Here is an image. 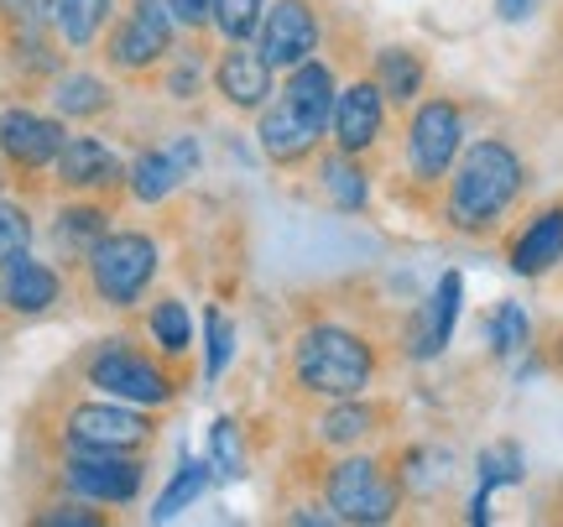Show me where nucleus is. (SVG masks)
Returning a JSON list of instances; mask_svg holds the SVG:
<instances>
[{
    "label": "nucleus",
    "instance_id": "nucleus-1",
    "mask_svg": "<svg viewBox=\"0 0 563 527\" xmlns=\"http://www.w3.org/2000/svg\"><path fill=\"white\" fill-rule=\"evenodd\" d=\"M382 376V350L365 329L344 319H313L292 334L287 350V386L298 403H340V397H365Z\"/></svg>",
    "mask_w": 563,
    "mask_h": 527
},
{
    "label": "nucleus",
    "instance_id": "nucleus-2",
    "mask_svg": "<svg viewBox=\"0 0 563 527\" xmlns=\"http://www.w3.org/2000/svg\"><path fill=\"white\" fill-rule=\"evenodd\" d=\"M527 188V167L517 146L501 136H481L460 152V163L443 178V220L464 235H490L517 209Z\"/></svg>",
    "mask_w": 563,
    "mask_h": 527
},
{
    "label": "nucleus",
    "instance_id": "nucleus-3",
    "mask_svg": "<svg viewBox=\"0 0 563 527\" xmlns=\"http://www.w3.org/2000/svg\"><path fill=\"white\" fill-rule=\"evenodd\" d=\"M79 382L100 397H115V403H136V407H167L178 403V392L188 386V365H173L167 355H157L152 345H141L136 334H110V340H95L79 361Z\"/></svg>",
    "mask_w": 563,
    "mask_h": 527
},
{
    "label": "nucleus",
    "instance_id": "nucleus-4",
    "mask_svg": "<svg viewBox=\"0 0 563 527\" xmlns=\"http://www.w3.org/2000/svg\"><path fill=\"white\" fill-rule=\"evenodd\" d=\"M162 272V245L152 230H131V224H115L89 256L79 262V283L84 293L95 298L110 314H131V308L146 304V293Z\"/></svg>",
    "mask_w": 563,
    "mask_h": 527
},
{
    "label": "nucleus",
    "instance_id": "nucleus-5",
    "mask_svg": "<svg viewBox=\"0 0 563 527\" xmlns=\"http://www.w3.org/2000/svg\"><path fill=\"white\" fill-rule=\"evenodd\" d=\"M178 42H183V26L173 21L167 0H121L115 21L104 26L100 37V58L115 79L152 84L162 63L173 58Z\"/></svg>",
    "mask_w": 563,
    "mask_h": 527
},
{
    "label": "nucleus",
    "instance_id": "nucleus-6",
    "mask_svg": "<svg viewBox=\"0 0 563 527\" xmlns=\"http://www.w3.org/2000/svg\"><path fill=\"white\" fill-rule=\"evenodd\" d=\"M53 444L58 454L68 449H115V454H146L157 444V407L115 403V397H79V403L58 407L53 424Z\"/></svg>",
    "mask_w": 563,
    "mask_h": 527
},
{
    "label": "nucleus",
    "instance_id": "nucleus-7",
    "mask_svg": "<svg viewBox=\"0 0 563 527\" xmlns=\"http://www.w3.org/2000/svg\"><path fill=\"white\" fill-rule=\"evenodd\" d=\"M402 475L386 465L382 454H361V449H344L334 465L323 470V502L340 523H391L402 507Z\"/></svg>",
    "mask_w": 563,
    "mask_h": 527
},
{
    "label": "nucleus",
    "instance_id": "nucleus-8",
    "mask_svg": "<svg viewBox=\"0 0 563 527\" xmlns=\"http://www.w3.org/2000/svg\"><path fill=\"white\" fill-rule=\"evenodd\" d=\"M58 486L68 496L100 502V507H131L146 491V454H115V449H68L58 460Z\"/></svg>",
    "mask_w": 563,
    "mask_h": 527
},
{
    "label": "nucleus",
    "instance_id": "nucleus-9",
    "mask_svg": "<svg viewBox=\"0 0 563 527\" xmlns=\"http://www.w3.org/2000/svg\"><path fill=\"white\" fill-rule=\"evenodd\" d=\"M464 152V110L454 100H418L407 116V167L422 188H439Z\"/></svg>",
    "mask_w": 563,
    "mask_h": 527
},
{
    "label": "nucleus",
    "instance_id": "nucleus-10",
    "mask_svg": "<svg viewBox=\"0 0 563 527\" xmlns=\"http://www.w3.org/2000/svg\"><path fill=\"white\" fill-rule=\"evenodd\" d=\"M63 142H68V121L63 116H47V110H32V105L0 110V157H5V167L16 178L53 173Z\"/></svg>",
    "mask_w": 563,
    "mask_h": 527
},
{
    "label": "nucleus",
    "instance_id": "nucleus-11",
    "mask_svg": "<svg viewBox=\"0 0 563 527\" xmlns=\"http://www.w3.org/2000/svg\"><path fill=\"white\" fill-rule=\"evenodd\" d=\"M386 95L371 74H355L350 84H340V100L329 116V146H340L350 157H371L386 136Z\"/></svg>",
    "mask_w": 563,
    "mask_h": 527
},
{
    "label": "nucleus",
    "instance_id": "nucleus-12",
    "mask_svg": "<svg viewBox=\"0 0 563 527\" xmlns=\"http://www.w3.org/2000/svg\"><path fill=\"white\" fill-rule=\"evenodd\" d=\"M209 84H214V95L230 110L256 116L277 95V68L262 58L256 42H224V47H214V58H209Z\"/></svg>",
    "mask_w": 563,
    "mask_h": 527
},
{
    "label": "nucleus",
    "instance_id": "nucleus-13",
    "mask_svg": "<svg viewBox=\"0 0 563 527\" xmlns=\"http://www.w3.org/2000/svg\"><path fill=\"white\" fill-rule=\"evenodd\" d=\"M323 42V21L313 0H272L262 26H256V47L272 68H298L302 58H313Z\"/></svg>",
    "mask_w": 563,
    "mask_h": 527
},
{
    "label": "nucleus",
    "instance_id": "nucleus-14",
    "mask_svg": "<svg viewBox=\"0 0 563 527\" xmlns=\"http://www.w3.org/2000/svg\"><path fill=\"white\" fill-rule=\"evenodd\" d=\"M53 188L58 194H100L115 199L125 188V157L100 136H68L53 163Z\"/></svg>",
    "mask_w": 563,
    "mask_h": 527
},
{
    "label": "nucleus",
    "instance_id": "nucleus-15",
    "mask_svg": "<svg viewBox=\"0 0 563 527\" xmlns=\"http://www.w3.org/2000/svg\"><path fill=\"white\" fill-rule=\"evenodd\" d=\"M115 230V199H100V194H58V209H53V251L68 272H79V262L95 251Z\"/></svg>",
    "mask_w": 563,
    "mask_h": 527
},
{
    "label": "nucleus",
    "instance_id": "nucleus-16",
    "mask_svg": "<svg viewBox=\"0 0 563 527\" xmlns=\"http://www.w3.org/2000/svg\"><path fill=\"white\" fill-rule=\"evenodd\" d=\"M63 287H68V277L53 262L32 256V251H21L16 262L0 266V304H5V314H16V319L53 314L63 304Z\"/></svg>",
    "mask_w": 563,
    "mask_h": 527
},
{
    "label": "nucleus",
    "instance_id": "nucleus-17",
    "mask_svg": "<svg viewBox=\"0 0 563 527\" xmlns=\"http://www.w3.org/2000/svg\"><path fill=\"white\" fill-rule=\"evenodd\" d=\"M256 142L277 167H302L319 157L323 131L313 121H302L287 95H272V100L256 110Z\"/></svg>",
    "mask_w": 563,
    "mask_h": 527
},
{
    "label": "nucleus",
    "instance_id": "nucleus-18",
    "mask_svg": "<svg viewBox=\"0 0 563 527\" xmlns=\"http://www.w3.org/2000/svg\"><path fill=\"white\" fill-rule=\"evenodd\" d=\"M391 424V407L371 403V397H340V403H323L313 418V444L319 449H361L371 444L382 428Z\"/></svg>",
    "mask_w": 563,
    "mask_h": 527
},
{
    "label": "nucleus",
    "instance_id": "nucleus-19",
    "mask_svg": "<svg viewBox=\"0 0 563 527\" xmlns=\"http://www.w3.org/2000/svg\"><path fill=\"white\" fill-rule=\"evenodd\" d=\"M47 105H53V116L63 121H100L115 110V84L95 74V68H58L53 79H47Z\"/></svg>",
    "mask_w": 563,
    "mask_h": 527
},
{
    "label": "nucleus",
    "instance_id": "nucleus-20",
    "mask_svg": "<svg viewBox=\"0 0 563 527\" xmlns=\"http://www.w3.org/2000/svg\"><path fill=\"white\" fill-rule=\"evenodd\" d=\"M282 95L292 100L302 121H313L329 136V116H334V100H340V74H334V63L329 58H302L298 68H287V79H282Z\"/></svg>",
    "mask_w": 563,
    "mask_h": 527
},
{
    "label": "nucleus",
    "instance_id": "nucleus-21",
    "mask_svg": "<svg viewBox=\"0 0 563 527\" xmlns=\"http://www.w3.org/2000/svg\"><path fill=\"white\" fill-rule=\"evenodd\" d=\"M563 262V199L538 209L522 224V235L511 241V272L517 277H543Z\"/></svg>",
    "mask_w": 563,
    "mask_h": 527
},
{
    "label": "nucleus",
    "instance_id": "nucleus-22",
    "mask_svg": "<svg viewBox=\"0 0 563 527\" xmlns=\"http://www.w3.org/2000/svg\"><path fill=\"white\" fill-rule=\"evenodd\" d=\"M460 298H464V277L460 272H443L439 287H433V298H428V308H422L418 325H412V340H407V355H412V361H433V355L449 345L454 319H460Z\"/></svg>",
    "mask_w": 563,
    "mask_h": 527
},
{
    "label": "nucleus",
    "instance_id": "nucleus-23",
    "mask_svg": "<svg viewBox=\"0 0 563 527\" xmlns=\"http://www.w3.org/2000/svg\"><path fill=\"white\" fill-rule=\"evenodd\" d=\"M141 334H146V345L157 350V355H167L173 365H188V355H194V319H188V304L173 298V293H162V298L146 304Z\"/></svg>",
    "mask_w": 563,
    "mask_h": 527
},
{
    "label": "nucleus",
    "instance_id": "nucleus-24",
    "mask_svg": "<svg viewBox=\"0 0 563 527\" xmlns=\"http://www.w3.org/2000/svg\"><path fill=\"white\" fill-rule=\"evenodd\" d=\"M313 178H319L323 199L334 204V209H344V215H361L365 204H371V173H365L361 157H350L340 146H329V152L313 157Z\"/></svg>",
    "mask_w": 563,
    "mask_h": 527
},
{
    "label": "nucleus",
    "instance_id": "nucleus-25",
    "mask_svg": "<svg viewBox=\"0 0 563 527\" xmlns=\"http://www.w3.org/2000/svg\"><path fill=\"white\" fill-rule=\"evenodd\" d=\"M121 0H53V32H58V47L68 53H89L100 47L104 26L115 21Z\"/></svg>",
    "mask_w": 563,
    "mask_h": 527
},
{
    "label": "nucleus",
    "instance_id": "nucleus-26",
    "mask_svg": "<svg viewBox=\"0 0 563 527\" xmlns=\"http://www.w3.org/2000/svg\"><path fill=\"white\" fill-rule=\"evenodd\" d=\"M371 79L382 84L386 105H407L422 100V89H428V58H422L418 47H382L376 58H371Z\"/></svg>",
    "mask_w": 563,
    "mask_h": 527
},
{
    "label": "nucleus",
    "instance_id": "nucleus-27",
    "mask_svg": "<svg viewBox=\"0 0 563 527\" xmlns=\"http://www.w3.org/2000/svg\"><path fill=\"white\" fill-rule=\"evenodd\" d=\"M183 183H188V178H183L178 163L167 157V146H141L136 157L125 163V199L146 204V209L167 204L183 188Z\"/></svg>",
    "mask_w": 563,
    "mask_h": 527
},
{
    "label": "nucleus",
    "instance_id": "nucleus-28",
    "mask_svg": "<svg viewBox=\"0 0 563 527\" xmlns=\"http://www.w3.org/2000/svg\"><path fill=\"white\" fill-rule=\"evenodd\" d=\"M183 37L188 42L173 47V58L162 63L152 84H157L162 95H173L178 105H194L203 95V84H209V53H214V47H209L203 37H194V32H183Z\"/></svg>",
    "mask_w": 563,
    "mask_h": 527
},
{
    "label": "nucleus",
    "instance_id": "nucleus-29",
    "mask_svg": "<svg viewBox=\"0 0 563 527\" xmlns=\"http://www.w3.org/2000/svg\"><path fill=\"white\" fill-rule=\"evenodd\" d=\"M209 481H214V465L209 460H183L178 470H173V481L157 491V502H152V523H173L183 507H194L203 491H209Z\"/></svg>",
    "mask_w": 563,
    "mask_h": 527
},
{
    "label": "nucleus",
    "instance_id": "nucleus-30",
    "mask_svg": "<svg viewBox=\"0 0 563 527\" xmlns=\"http://www.w3.org/2000/svg\"><path fill=\"white\" fill-rule=\"evenodd\" d=\"M209 465H214V475H224V481L251 475V449H245V433L235 418H214V428H209Z\"/></svg>",
    "mask_w": 563,
    "mask_h": 527
},
{
    "label": "nucleus",
    "instance_id": "nucleus-31",
    "mask_svg": "<svg viewBox=\"0 0 563 527\" xmlns=\"http://www.w3.org/2000/svg\"><path fill=\"white\" fill-rule=\"evenodd\" d=\"M235 340H241V329L230 325L214 304L203 308V382H220L224 376V365L235 355Z\"/></svg>",
    "mask_w": 563,
    "mask_h": 527
},
{
    "label": "nucleus",
    "instance_id": "nucleus-32",
    "mask_svg": "<svg viewBox=\"0 0 563 527\" xmlns=\"http://www.w3.org/2000/svg\"><path fill=\"white\" fill-rule=\"evenodd\" d=\"M32 527H110V512H100V502H84L63 491L58 502L32 512Z\"/></svg>",
    "mask_w": 563,
    "mask_h": 527
},
{
    "label": "nucleus",
    "instance_id": "nucleus-33",
    "mask_svg": "<svg viewBox=\"0 0 563 527\" xmlns=\"http://www.w3.org/2000/svg\"><path fill=\"white\" fill-rule=\"evenodd\" d=\"M266 6L272 0H214V32L224 42H256V26H262Z\"/></svg>",
    "mask_w": 563,
    "mask_h": 527
},
{
    "label": "nucleus",
    "instance_id": "nucleus-34",
    "mask_svg": "<svg viewBox=\"0 0 563 527\" xmlns=\"http://www.w3.org/2000/svg\"><path fill=\"white\" fill-rule=\"evenodd\" d=\"M21 251H32V209L0 194V266L16 262Z\"/></svg>",
    "mask_w": 563,
    "mask_h": 527
},
{
    "label": "nucleus",
    "instance_id": "nucleus-35",
    "mask_svg": "<svg viewBox=\"0 0 563 527\" xmlns=\"http://www.w3.org/2000/svg\"><path fill=\"white\" fill-rule=\"evenodd\" d=\"M485 334H490V350H496V355H517V350H527L532 325H527L522 304H501V308H496V314H490V325H485Z\"/></svg>",
    "mask_w": 563,
    "mask_h": 527
},
{
    "label": "nucleus",
    "instance_id": "nucleus-36",
    "mask_svg": "<svg viewBox=\"0 0 563 527\" xmlns=\"http://www.w3.org/2000/svg\"><path fill=\"white\" fill-rule=\"evenodd\" d=\"M522 481V454H517V444H496L481 454V486H517Z\"/></svg>",
    "mask_w": 563,
    "mask_h": 527
},
{
    "label": "nucleus",
    "instance_id": "nucleus-37",
    "mask_svg": "<svg viewBox=\"0 0 563 527\" xmlns=\"http://www.w3.org/2000/svg\"><path fill=\"white\" fill-rule=\"evenodd\" d=\"M53 26V0H0V32Z\"/></svg>",
    "mask_w": 563,
    "mask_h": 527
},
{
    "label": "nucleus",
    "instance_id": "nucleus-38",
    "mask_svg": "<svg viewBox=\"0 0 563 527\" xmlns=\"http://www.w3.org/2000/svg\"><path fill=\"white\" fill-rule=\"evenodd\" d=\"M167 11L178 21L183 32H194V37H209L214 32V0H167Z\"/></svg>",
    "mask_w": 563,
    "mask_h": 527
},
{
    "label": "nucleus",
    "instance_id": "nucleus-39",
    "mask_svg": "<svg viewBox=\"0 0 563 527\" xmlns=\"http://www.w3.org/2000/svg\"><path fill=\"white\" fill-rule=\"evenodd\" d=\"M167 157L178 163L183 178H194V173H199V136H178V142L167 146Z\"/></svg>",
    "mask_w": 563,
    "mask_h": 527
},
{
    "label": "nucleus",
    "instance_id": "nucleus-40",
    "mask_svg": "<svg viewBox=\"0 0 563 527\" xmlns=\"http://www.w3.org/2000/svg\"><path fill=\"white\" fill-rule=\"evenodd\" d=\"M496 11H501V21H522L532 11V0H496Z\"/></svg>",
    "mask_w": 563,
    "mask_h": 527
},
{
    "label": "nucleus",
    "instance_id": "nucleus-41",
    "mask_svg": "<svg viewBox=\"0 0 563 527\" xmlns=\"http://www.w3.org/2000/svg\"><path fill=\"white\" fill-rule=\"evenodd\" d=\"M5 183H11V167H5V157H0V194H5Z\"/></svg>",
    "mask_w": 563,
    "mask_h": 527
}]
</instances>
